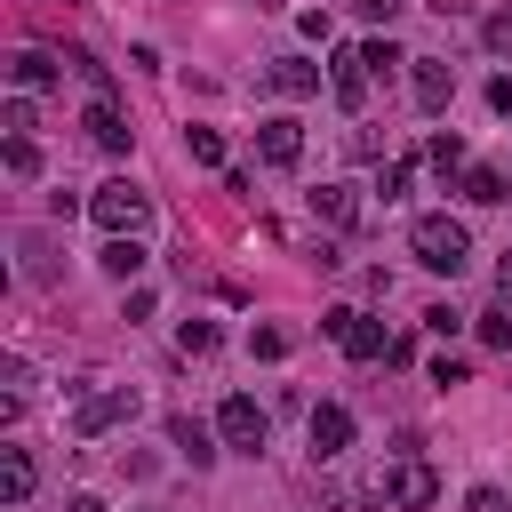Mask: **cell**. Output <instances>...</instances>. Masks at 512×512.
<instances>
[{
	"mask_svg": "<svg viewBox=\"0 0 512 512\" xmlns=\"http://www.w3.org/2000/svg\"><path fill=\"white\" fill-rule=\"evenodd\" d=\"M456 192H464L472 208H496L512 184H504V168H464V176H456Z\"/></svg>",
	"mask_w": 512,
	"mask_h": 512,
	"instance_id": "18",
	"label": "cell"
},
{
	"mask_svg": "<svg viewBox=\"0 0 512 512\" xmlns=\"http://www.w3.org/2000/svg\"><path fill=\"white\" fill-rule=\"evenodd\" d=\"M480 344L504 352V344H512V312H480Z\"/></svg>",
	"mask_w": 512,
	"mask_h": 512,
	"instance_id": "29",
	"label": "cell"
},
{
	"mask_svg": "<svg viewBox=\"0 0 512 512\" xmlns=\"http://www.w3.org/2000/svg\"><path fill=\"white\" fill-rule=\"evenodd\" d=\"M424 8H440V16H456V8H464V0H424Z\"/></svg>",
	"mask_w": 512,
	"mask_h": 512,
	"instance_id": "38",
	"label": "cell"
},
{
	"mask_svg": "<svg viewBox=\"0 0 512 512\" xmlns=\"http://www.w3.org/2000/svg\"><path fill=\"white\" fill-rule=\"evenodd\" d=\"M360 64H368V80H384L392 64H408L400 48H392V32H376V40H360Z\"/></svg>",
	"mask_w": 512,
	"mask_h": 512,
	"instance_id": "21",
	"label": "cell"
},
{
	"mask_svg": "<svg viewBox=\"0 0 512 512\" xmlns=\"http://www.w3.org/2000/svg\"><path fill=\"white\" fill-rule=\"evenodd\" d=\"M8 80H16V96H40V88H56V80H64V64H56L48 48H16Z\"/></svg>",
	"mask_w": 512,
	"mask_h": 512,
	"instance_id": "11",
	"label": "cell"
},
{
	"mask_svg": "<svg viewBox=\"0 0 512 512\" xmlns=\"http://www.w3.org/2000/svg\"><path fill=\"white\" fill-rule=\"evenodd\" d=\"M384 504H400V512H424V504H440V472H432L424 456H400V464L384 472Z\"/></svg>",
	"mask_w": 512,
	"mask_h": 512,
	"instance_id": "6",
	"label": "cell"
},
{
	"mask_svg": "<svg viewBox=\"0 0 512 512\" xmlns=\"http://www.w3.org/2000/svg\"><path fill=\"white\" fill-rule=\"evenodd\" d=\"M96 264H104L112 280H128V288H136V272H144V240H104V248H96Z\"/></svg>",
	"mask_w": 512,
	"mask_h": 512,
	"instance_id": "19",
	"label": "cell"
},
{
	"mask_svg": "<svg viewBox=\"0 0 512 512\" xmlns=\"http://www.w3.org/2000/svg\"><path fill=\"white\" fill-rule=\"evenodd\" d=\"M80 128H88V144H96V152H128V120H120V104H112V96H96Z\"/></svg>",
	"mask_w": 512,
	"mask_h": 512,
	"instance_id": "13",
	"label": "cell"
},
{
	"mask_svg": "<svg viewBox=\"0 0 512 512\" xmlns=\"http://www.w3.org/2000/svg\"><path fill=\"white\" fill-rule=\"evenodd\" d=\"M312 216H328L336 232H352V224H360V192H352V184H320V192H312Z\"/></svg>",
	"mask_w": 512,
	"mask_h": 512,
	"instance_id": "15",
	"label": "cell"
},
{
	"mask_svg": "<svg viewBox=\"0 0 512 512\" xmlns=\"http://www.w3.org/2000/svg\"><path fill=\"white\" fill-rule=\"evenodd\" d=\"M64 512H112L104 496H64Z\"/></svg>",
	"mask_w": 512,
	"mask_h": 512,
	"instance_id": "36",
	"label": "cell"
},
{
	"mask_svg": "<svg viewBox=\"0 0 512 512\" xmlns=\"http://www.w3.org/2000/svg\"><path fill=\"white\" fill-rule=\"evenodd\" d=\"M16 256H24V280H56V256H48V232H24V240H16Z\"/></svg>",
	"mask_w": 512,
	"mask_h": 512,
	"instance_id": "20",
	"label": "cell"
},
{
	"mask_svg": "<svg viewBox=\"0 0 512 512\" xmlns=\"http://www.w3.org/2000/svg\"><path fill=\"white\" fill-rule=\"evenodd\" d=\"M0 376H8V400H24V392H32V360H16V352H8V360H0Z\"/></svg>",
	"mask_w": 512,
	"mask_h": 512,
	"instance_id": "30",
	"label": "cell"
},
{
	"mask_svg": "<svg viewBox=\"0 0 512 512\" xmlns=\"http://www.w3.org/2000/svg\"><path fill=\"white\" fill-rule=\"evenodd\" d=\"M352 8H360V16H368V24H384V32H392V16H400V8H408V0H352Z\"/></svg>",
	"mask_w": 512,
	"mask_h": 512,
	"instance_id": "32",
	"label": "cell"
},
{
	"mask_svg": "<svg viewBox=\"0 0 512 512\" xmlns=\"http://www.w3.org/2000/svg\"><path fill=\"white\" fill-rule=\"evenodd\" d=\"M328 88H336V104H344V112H360V104H368V64H360V48H336V56H328Z\"/></svg>",
	"mask_w": 512,
	"mask_h": 512,
	"instance_id": "10",
	"label": "cell"
},
{
	"mask_svg": "<svg viewBox=\"0 0 512 512\" xmlns=\"http://www.w3.org/2000/svg\"><path fill=\"white\" fill-rule=\"evenodd\" d=\"M256 152H264L272 168H296V160H304V128H296L288 112H272V120H256Z\"/></svg>",
	"mask_w": 512,
	"mask_h": 512,
	"instance_id": "9",
	"label": "cell"
},
{
	"mask_svg": "<svg viewBox=\"0 0 512 512\" xmlns=\"http://www.w3.org/2000/svg\"><path fill=\"white\" fill-rule=\"evenodd\" d=\"M40 488V464H32V448H0V504H24Z\"/></svg>",
	"mask_w": 512,
	"mask_h": 512,
	"instance_id": "14",
	"label": "cell"
},
{
	"mask_svg": "<svg viewBox=\"0 0 512 512\" xmlns=\"http://www.w3.org/2000/svg\"><path fill=\"white\" fill-rule=\"evenodd\" d=\"M424 328H432V336H456V328H464V312H448V304H432V312H424Z\"/></svg>",
	"mask_w": 512,
	"mask_h": 512,
	"instance_id": "33",
	"label": "cell"
},
{
	"mask_svg": "<svg viewBox=\"0 0 512 512\" xmlns=\"http://www.w3.org/2000/svg\"><path fill=\"white\" fill-rule=\"evenodd\" d=\"M304 440H312V464H336V456L352 448V408H336V400H320V408L304 416Z\"/></svg>",
	"mask_w": 512,
	"mask_h": 512,
	"instance_id": "7",
	"label": "cell"
},
{
	"mask_svg": "<svg viewBox=\"0 0 512 512\" xmlns=\"http://www.w3.org/2000/svg\"><path fill=\"white\" fill-rule=\"evenodd\" d=\"M480 40H488V56H512V8H488L480 16Z\"/></svg>",
	"mask_w": 512,
	"mask_h": 512,
	"instance_id": "23",
	"label": "cell"
},
{
	"mask_svg": "<svg viewBox=\"0 0 512 512\" xmlns=\"http://www.w3.org/2000/svg\"><path fill=\"white\" fill-rule=\"evenodd\" d=\"M408 248H416L424 272H448V280L472 264V232H464L456 216H416V224H408Z\"/></svg>",
	"mask_w": 512,
	"mask_h": 512,
	"instance_id": "1",
	"label": "cell"
},
{
	"mask_svg": "<svg viewBox=\"0 0 512 512\" xmlns=\"http://www.w3.org/2000/svg\"><path fill=\"white\" fill-rule=\"evenodd\" d=\"M248 352L256 360H288V328H248Z\"/></svg>",
	"mask_w": 512,
	"mask_h": 512,
	"instance_id": "25",
	"label": "cell"
},
{
	"mask_svg": "<svg viewBox=\"0 0 512 512\" xmlns=\"http://www.w3.org/2000/svg\"><path fill=\"white\" fill-rule=\"evenodd\" d=\"M216 440H224L232 456H256V448L272 440V416H264V408H256L248 392H232V400L216 408Z\"/></svg>",
	"mask_w": 512,
	"mask_h": 512,
	"instance_id": "5",
	"label": "cell"
},
{
	"mask_svg": "<svg viewBox=\"0 0 512 512\" xmlns=\"http://www.w3.org/2000/svg\"><path fill=\"white\" fill-rule=\"evenodd\" d=\"M88 216L104 224V240H136V232L152 224V192L128 184V176H120V184H96V192H88Z\"/></svg>",
	"mask_w": 512,
	"mask_h": 512,
	"instance_id": "2",
	"label": "cell"
},
{
	"mask_svg": "<svg viewBox=\"0 0 512 512\" xmlns=\"http://www.w3.org/2000/svg\"><path fill=\"white\" fill-rule=\"evenodd\" d=\"M496 296H504V304H512V256H504V264H496Z\"/></svg>",
	"mask_w": 512,
	"mask_h": 512,
	"instance_id": "37",
	"label": "cell"
},
{
	"mask_svg": "<svg viewBox=\"0 0 512 512\" xmlns=\"http://www.w3.org/2000/svg\"><path fill=\"white\" fill-rule=\"evenodd\" d=\"M184 152H192L200 168H224V136H216V128H184Z\"/></svg>",
	"mask_w": 512,
	"mask_h": 512,
	"instance_id": "22",
	"label": "cell"
},
{
	"mask_svg": "<svg viewBox=\"0 0 512 512\" xmlns=\"http://www.w3.org/2000/svg\"><path fill=\"white\" fill-rule=\"evenodd\" d=\"M128 416H136V384H104V392H80L72 432H80V440H104V432L128 424Z\"/></svg>",
	"mask_w": 512,
	"mask_h": 512,
	"instance_id": "4",
	"label": "cell"
},
{
	"mask_svg": "<svg viewBox=\"0 0 512 512\" xmlns=\"http://www.w3.org/2000/svg\"><path fill=\"white\" fill-rule=\"evenodd\" d=\"M464 376H472V368H464L456 352H440V360H432V384H464Z\"/></svg>",
	"mask_w": 512,
	"mask_h": 512,
	"instance_id": "34",
	"label": "cell"
},
{
	"mask_svg": "<svg viewBox=\"0 0 512 512\" xmlns=\"http://www.w3.org/2000/svg\"><path fill=\"white\" fill-rule=\"evenodd\" d=\"M176 344H184V352H216V320H184Z\"/></svg>",
	"mask_w": 512,
	"mask_h": 512,
	"instance_id": "26",
	"label": "cell"
},
{
	"mask_svg": "<svg viewBox=\"0 0 512 512\" xmlns=\"http://www.w3.org/2000/svg\"><path fill=\"white\" fill-rule=\"evenodd\" d=\"M376 192L400 200V192H408V160H384V168H376Z\"/></svg>",
	"mask_w": 512,
	"mask_h": 512,
	"instance_id": "28",
	"label": "cell"
},
{
	"mask_svg": "<svg viewBox=\"0 0 512 512\" xmlns=\"http://www.w3.org/2000/svg\"><path fill=\"white\" fill-rule=\"evenodd\" d=\"M464 512H512V496H504V488H488V480H480V488H472V496H464Z\"/></svg>",
	"mask_w": 512,
	"mask_h": 512,
	"instance_id": "31",
	"label": "cell"
},
{
	"mask_svg": "<svg viewBox=\"0 0 512 512\" xmlns=\"http://www.w3.org/2000/svg\"><path fill=\"white\" fill-rule=\"evenodd\" d=\"M488 104H496V112H504V120H512V80H504V72H496V80H488Z\"/></svg>",
	"mask_w": 512,
	"mask_h": 512,
	"instance_id": "35",
	"label": "cell"
},
{
	"mask_svg": "<svg viewBox=\"0 0 512 512\" xmlns=\"http://www.w3.org/2000/svg\"><path fill=\"white\" fill-rule=\"evenodd\" d=\"M408 96H416V112H448V96H456V72H448L440 56H408Z\"/></svg>",
	"mask_w": 512,
	"mask_h": 512,
	"instance_id": "8",
	"label": "cell"
},
{
	"mask_svg": "<svg viewBox=\"0 0 512 512\" xmlns=\"http://www.w3.org/2000/svg\"><path fill=\"white\" fill-rule=\"evenodd\" d=\"M8 176H40V144L32 136H8Z\"/></svg>",
	"mask_w": 512,
	"mask_h": 512,
	"instance_id": "24",
	"label": "cell"
},
{
	"mask_svg": "<svg viewBox=\"0 0 512 512\" xmlns=\"http://www.w3.org/2000/svg\"><path fill=\"white\" fill-rule=\"evenodd\" d=\"M264 88H272V96H320V64H304V56H272V64H264Z\"/></svg>",
	"mask_w": 512,
	"mask_h": 512,
	"instance_id": "12",
	"label": "cell"
},
{
	"mask_svg": "<svg viewBox=\"0 0 512 512\" xmlns=\"http://www.w3.org/2000/svg\"><path fill=\"white\" fill-rule=\"evenodd\" d=\"M320 328L344 344V360H392V336H384V320H368V312H352V304H336Z\"/></svg>",
	"mask_w": 512,
	"mask_h": 512,
	"instance_id": "3",
	"label": "cell"
},
{
	"mask_svg": "<svg viewBox=\"0 0 512 512\" xmlns=\"http://www.w3.org/2000/svg\"><path fill=\"white\" fill-rule=\"evenodd\" d=\"M424 160H432L440 176H464V168H472V160H464V136H456V128H432V136H424Z\"/></svg>",
	"mask_w": 512,
	"mask_h": 512,
	"instance_id": "17",
	"label": "cell"
},
{
	"mask_svg": "<svg viewBox=\"0 0 512 512\" xmlns=\"http://www.w3.org/2000/svg\"><path fill=\"white\" fill-rule=\"evenodd\" d=\"M0 128H8V136H32V96H8V112H0Z\"/></svg>",
	"mask_w": 512,
	"mask_h": 512,
	"instance_id": "27",
	"label": "cell"
},
{
	"mask_svg": "<svg viewBox=\"0 0 512 512\" xmlns=\"http://www.w3.org/2000/svg\"><path fill=\"white\" fill-rule=\"evenodd\" d=\"M168 440H176V448H184V456H192V464H200V472H208V464H216V432H208V424H200V416H168Z\"/></svg>",
	"mask_w": 512,
	"mask_h": 512,
	"instance_id": "16",
	"label": "cell"
}]
</instances>
